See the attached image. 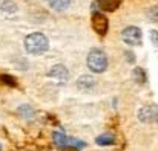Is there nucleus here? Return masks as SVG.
I'll return each mask as SVG.
<instances>
[{"instance_id":"obj_1","label":"nucleus","mask_w":158,"mask_h":151,"mask_svg":"<svg viewBox=\"0 0 158 151\" xmlns=\"http://www.w3.org/2000/svg\"><path fill=\"white\" fill-rule=\"evenodd\" d=\"M48 46H49V41L42 32H32L25 38V49L29 53H34V55L43 53L48 50Z\"/></svg>"},{"instance_id":"obj_2","label":"nucleus","mask_w":158,"mask_h":151,"mask_svg":"<svg viewBox=\"0 0 158 151\" xmlns=\"http://www.w3.org/2000/svg\"><path fill=\"white\" fill-rule=\"evenodd\" d=\"M88 67L95 72V73H102L105 72L107 67V56L103 50L100 49H92L88 55Z\"/></svg>"},{"instance_id":"obj_3","label":"nucleus","mask_w":158,"mask_h":151,"mask_svg":"<svg viewBox=\"0 0 158 151\" xmlns=\"http://www.w3.org/2000/svg\"><path fill=\"white\" fill-rule=\"evenodd\" d=\"M54 144L58 148H61V150H64V148H77V150H80V148H85L86 147L85 142L77 141V139H72V137H68L61 131H55L54 133Z\"/></svg>"},{"instance_id":"obj_4","label":"nucleus","mask_w":158,"mask_h":151,"mask_svg":"<svg viewBox=\"0 0 158 151\" xmlns=\"http://www.w3.org/2000/svg\"><path fill=\"white\" fill-rule=\"evenodd\" d=\"M121 40L131 46H137L141 43V31L135 26H129L126 29H123L121 32Z\"/></svg>"},{"instance_id":"obj_5","label":"nucleus","mask_w":158,"mask_h":151,"mask_svg":"<svg viewBox=\"0 0 158 151\" xmlns=\"http://www.w3.org/2000/svg\"><path fill=\"white\" fill-rule=\"evenodd\" d=\"M92 28L100 37H105L107 34V28H109V21H107L106 15H103L102 12H94L92 14Z\"/></svg>"},{"instance_id":"obj_6","label":"nucleus","mask_w":158,"mask_h":151,"mask_svg":"<svg viewBox=\"0 0 158 151\" xmlns=\"http://www.w3.org/2000/svg\"><path fill=\"white\" fill-rule=\"evenodd\" d=\"M158 113V108L152 107V105H146V107H141L140 111H138V118L141 122H151L155 119Z\"/></svg>"},{"instance_id":"obj_7","label":"nucleus","mask_w":158,"mask_h":151,"mask_svg":"<svg viewBox=\"0 0 158 151\" xmlns=\"http://www.w3.org/2000/svg\"><path fill=\"white\" fill-rule=\"evenodd\" d=\"M49 75L52 78H55V79H58V81H64L68 78V69L64 66H61V64L54 66L52 69H51V72H49Z\"/></svg>"},{"instance_id":"obj_8","label":"nucleus","mask_w":158,"mask_h":151,"mask_svg":"<svg viewBox=\"0 0 158 151\" xmlns=\"http://www.w3.org/2000/svg\"><path fill=\"white\" fill-rule=\"evenodd\" d=\"M97 2H98L102 9H105V11H115L120 6L121 0H97Z\"/></svg>"},{"instance_id":"obj_9","label":"nucleus","mask_w":158,"mask_h":151,"mask_svg":"<svg viewBox=\"0 0 158 151\" xmlns=\"http://www.w3.org/2000/svg\"><path fill=\"white\" fill-rule=\"evenodd\" d=\"M48 3H49V6L55 9V11H64L68 6H69V3H71V0H48Z\"/></svg>"},{"instance_id":"obj_10","label":"nucleus","mask_w":158,"mask_h":151,"mask_svg":"<svg viewBox=\"0 0 158 151\" xmlns=\"http://www.w3.org/2000/svg\"><path fill=\"white\" fill-rule=\"evenodd\" d=\"M114 142H115V137H114V134H110V133L100 134V136L95 139V144H98V145H112Z\"/></svg>"},{"instance_id":"obj_11","label":"nucleus","mask_w":158,"mask_h":151,"mask_svg":"<svg viewBox=\"0 0 158 151\" xmlns=\"http://www.w3.org/2000/svg\"><path fill=\"white\" fill-rule=\"evenodd\" d=\"M77 86L80 87V89H91L92 86H94V78L92 76H88V75H85V76H81V78H78V81H77Z\"/></svg>"},{"instance_id":"obj_12","label":"nucleus","mask_w":158,"mask_h":151,"mask_svg":"<svg viewBox=\"0 0 158 151\" xmlns=\"http://www.w3.org/2000/svg\"><path fill=\"white\" fill-rule=\"evenodd\" d=\"M132 76H134V79H135V81H137L138 84H141V83H144V81H146V75H144V70H143V69H140V67H137V69L134 70Z\"/></svg>"},{"instance_id":"obj_13","label":"nucleus","mask_w":158,"mask_h":151,"mask_svg":"<svg viewBox=\"0 0 158 151\" xmlns=\"http://www.w3.org/2000/svg\"><path fill=\"white\" fill-rule=\"evenodd\" d=\"M2 9H3V11H8V9H9L11 12H15L17 6H15V5H14L12 2H8V0H6V2H5V3L2 5Z\"/></svg>"},{"instance_id":"obj_14","label":"nucleus","mask_w":158,"mask_h":151,"mask_svg":"<svg viewBox=\"0 0 158 151\" xmlns=\"http://www.w3.org/2000/svg\"><path fill=\"white\" fill-rule=\"evenodd\" d=\"M151 35H152V37H151V38H152V43H154L155 46H158V31H152Z\"/></svg>"},{"instance_id":"obj_15","label":"nucleus","mask_w":158,"mask_h":151,"mask_svg":"<svg viewBox=\"0 0 158 151\" xmlns=\"http://www.w3.org/2000/svg\"><path fill=\"white\" fill-rule=\"evenodd\" d=\"M155 119H157V124H158V113H157V116H155Z\"/></svg>"},{"instance_id":"obj_16","label":"nucleus","mask_w":158,"mask_h":151,"mask_svg":"<svg viewBox=\"0 0 158 151\" xmlns=\"http://www.w3.org/2000/svg\"><path fill=\"white\" fill-rule=\"evenodd\" d=\"M0 151H2V147H0Z\"/></svg>"}]
</instances>
